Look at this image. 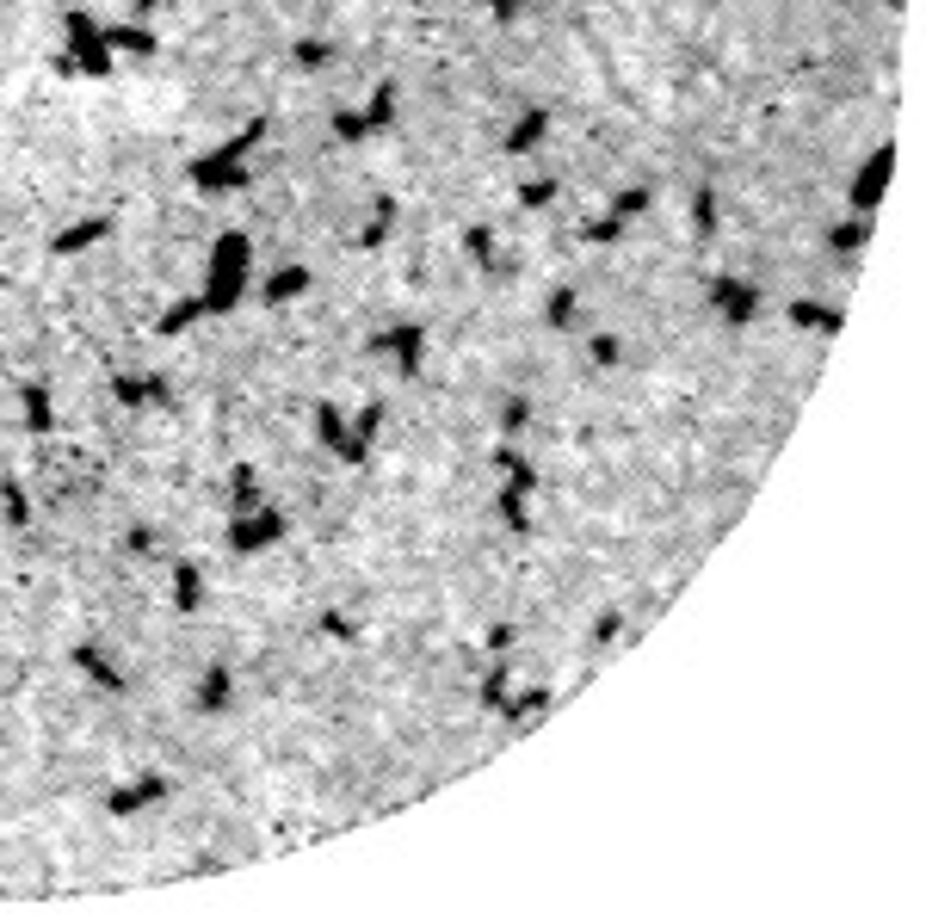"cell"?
I'll use <instances>...</instances> for the list:
<instances>
[{"instance_id":"obj_22","label":"cell","mask_w":926,"mask_h":920,"mask_svg":"<svg viewBox=\"0 0 926 920\" xmlns=\"http://www.w3.org/2000/svg\"><path fill=\"white\" fill-rule=\"evenodd\" d=\"M229 507L235 513H254V507H266V495H260V470L254 463H229Z\"/></svg>"},{"instance_id":"obj_1","label":"cell","mask_w":926,"mask_h":920,"mask_svg":"<svg viewBox=\"0 0 926 920\" xmlns=\"http://www.w3.org/2000/svg\"><path fill=\"white\" fill-rule=\"evenodd\" d=\"M247 272H254V241L247 229H223L217 235V248H210V266H205V315H235L247 303Z\"/></svg>"},{"instance_id":"obj_19","label":"cell","mask_w":926,"mask_h":920,"mask_svg":"<svg viewBox=\"0 0 926 920\" xmlns=\"http://www.w3.org/2000/svg\"><path fill=\"white\" fill-rule=\"evenodd\" d=\"M544 136H550V112H544V105H526V117H519V124L507 130L501 154H531L538 142H544Z\"/></svg>"},{"instance_id":"obj_21","label":"cell","mask_w":926,"mask_h":920,"mask_svg":"<svg viewBox=\"0 0 926 920\" xmlns=\"http://www.w3.org/2000/svg\"><path fill=\"white\" fill-rule=\"evenodd\" d=\"M526 488H513V482H501L494 488V513H501V525H507L513 537H531V507H526Z\"/></svg>"},{"instance_id":"obj_3","label":"cell","mask_w":926,"mask_h":920,"mask_svg":"<svg viewBox=\"0 0 926 920\" xmlns=\"http://www.w3.org/2000/svg\"><path fill=\"white\" fill-rule=\"evenodd\" d=\"M284 513L279 507H254V513H235L229 519V550L235 557H260V550H272V544H284Z\"/></svg>"},{"instance_id":"obj_15","label":"cell","mask_w":926,"mask_h":920,"mask_svg":"<svg viewBox=\"0 0 926 920\" xmlns=\"http://www.w3.org/2000/svg\"><path fill=\"white\" fill-rule=\"evenodd\" d=\"M390 235H396V198L383 192V198H371V223L353 235V253H378Z\"/></svg>"},{"instance_id":"obj_18","label":"cell","mask_w":926,"mask_h":920,"mask_svg":"<svg viewBox=\"0 0 926 920\" xmlns=\"http://www.w3.org/2000/svg\"><path fill=\"white\" fill-rule=\"evenodd\" d=\"M20 402H25V433H32V439H50V433H57L50 389H44V384H20Z\"/></svg>"},{"instance_id":"obj_46","label":"cell","mask_w":926,"mask_h":920,"mask_svg":"<svg viewBox=\"0 0 926 920\" xmlns=\"http://www.w3.org/2000/svg\"><path fill=\"white\" fill-rule=\"evenodd\" d=\"M155 7H161V0H136V7H131V13H136V20H149V13H155Z\"/></svg>"},{"instance_id":"obj_14","label":"cell","mask_w":926,"mask_h":920,"mask_svg":"<svg viewBox=\"0 0 926 920\" xmlns=\"http://www.w3.org/2000/svg\"><path fill=\"white\" fill-rule=\"evenodd\" d=\"M785 315H791V327H803V334H840V327H847V309H840V303H815V297H791Z\"/></svg>"},{"instance_id":"obj_10","label":"cell","mask_w":926,"mask_h":920,"mask_svg":"<svg viewBox=\"0 0 926 920\" xmlns=\"http://www.w3.org/2000/svg\"><path fill=\"white\" fill-rule=\"evenodd\" d=\"M168 791H173V779H168V772H143V779H131V785H118L112 797H106V816H136V809L161 804Z\"/></svg>"},{"instance_id":"obj_5","label":"cell","mask_w":926,"mask_h":920,"mask_svg":"<svg viewBox=\"0 0 926 920\" xmlns=\"http://www.w3.org/2000/svg\"><path fill=\"white\" fill-rule=\"evenodd\" d=\"M889 179H896V149H871L865 167L852 173V192H847L852 216H871V211H877V204H884V192H889Z\"/></svg>"},{"instance_id":"obj_34","label":"cell","mask_w":926,"mask_h":920,"mask_svg":"<svg viewBox=\"0 0 926 920\" xmlns=\"http://www.w3.org/2000/svg\"><path fill=\"white\" fill-rule=\"evenodd\" d=\"M649 204H655V186H625V192L612 198V204H605V211L618 216V223H637V216H643Z\"/></svg>"},{"instance_id":"obj_8","label":"cell","mask_w":926,"mask_h":920,"mask_svg":"<svg viewBox=\"0 0 926 920\" xmlns=\"http://www.w3.org/2000/svg\"><path fill=\"white\" fill-rule=\"evenodd\" d=\"M711 303H717L723 322H754L760 285L754 278H736V272H717V278H711Z\"/></svg>"},{"instance_id":"obj_26","label":"cell","mask_w":926,"mask_h":920,"mask_svg":"<svg viewBox=\"0 0 926 920\" xmlns=\"http://www.w3.org/2000/svg\"><path fill=\"white\" fill-rule=\"evenodd\" d=\"M309 426H316L322 451H334V458H341V445H346V414H341V402H316V408H309Z\"/></svg>"},{"instance_id":"obj_30","label":"cell","mask_w":926,"mask_h":920,"mask_svg":"<svg viewBox=\"0 0 926 920\" xmlns=\"http://www.w3.org/2000/svg\"><path fill=\"white\" fill-rule=\"evenodd\" d=\"M0 519L13 525V532H25L32 525V500H25V488L13 476H0Z\"/></svg>"},{"instance_id":"obj_2","label":"cell","mask_w":926,"mask_h":920,"mask_svg":"<svg viewBox=\"0 0 926 920\" xmlns=\"http://www.w3.org/2000/svg\"><path fill=\"white\" fill-rule=\"evenodd\" d=\"M62 50L75 57V75H87V80H106L118 69V57H112V43H106V25L87 13V7H62Z\"/></svg>"},{"instance_id":"obj_24","label":"cell","mask_w":926,"mask_h":920,"mask_svg":"<svg viewBox=\"0 0 926 920\" xmlns=\"http://www.w3.org/2000/svg\"><path fill=\"white\" fill-rule=\"evenodd\" d=\"M205 322V297L198 290H186V297H173V309H161V322H155V334H186V327H198Z\"/></svg>"},{"instance_id":"obj_12","label":"cell","mask_w":926,"mask_h":920,"mask_svg":"<svg viewBox=\"0 0 926 920\" xmlns=\"http://www.w3.org/2000/svg\"><path fill=\"white\" fill-rule=\"evenodd\" d=\"M69 661H75V668L87 673V680H94V686L106 692V698H124V692H131V680H124V673L112 668V655L99 649V643H75V649H69Z\"/></svg>"},{"instance_id":"obj_29","label":"cell","mask_w":926,"mask_h":920,"mask_svg":"<svg viewBox=\"0 0 926 920\" xmlns=\"http://www.w3.org/2000/svg\"><path fill=\"white\" fill-rule=\"evenodd\" d=\"M328 62H334V43L328 38H297L291 43V69H303V75H322Z\"/></svg>"},{"instance_id":"obj_27","label":"cell","mask_w":926,"mask_h":920,"mask_svg":"<svg viewBox=\"0 0 926 920\" xmlns=\"http://www.w3.org/2000/svg\"><path fill=\"white\" fill-rule=\"evenodd\" d=\"M550 710V692L531 686V692H507V705L494 710V717H507V723H531V717H544Z\"/></svg>"},{"instance_id":"obj_33","label":"cell","mask_w":926,"mask_h":920,"mask_svg":"<svg viewBox=\"0 0 926 920\" xmlns=\"http://www.w3.org/2000/svg\"><path fill=\"white\" fill-rule=\"evenodd\" d=\"M464 253H470L476 272H494V229L489 223H470V229H464Z\"/></svg>"},{"instance_id":"obj_11","label":"cell","mask_w":926,"mask_h":920,"mask_svg":"<svg viewBox=\"0 0 926 920\" xmlns=\"http://www.w3.org/2000/svg\"><path fill=\"white\" fill-rule=\"evenodd\" d=\"M229 705H235V673H229L223 661H210V668L198 673V686H192V710H198V717H223Z\"/></svg>"},{"instance_id":"obj_40","label":"cell","mask_w":926,"mask_h":920,"mask_svg":"<svg viewBox=\"0 0 926 920\" xmlns=\"http://www.w3.org/2000/svg\"><path fill=\"white\" fill-rule=\"evenodd\" d=\"M334 136H341V142H371V130H365V112L341 105V112H334Z\"/></svg>"},{"instance_id":"obj_36","label":"cell","mask_w":926,"mask_h":920,"mask_svg":"<svg viewBox=\"0 0 926 920\" xmlns=\"http://www.w3.org/2000/svg\"><path fill=\"white\" fill-rule=\"evenodd\" d=\"M507 705V655H494V668L482 673V710H501Z\"/></svg>"},{"instance_id":"obj_45","label":"cell","mask_w":926,"mask_h":920,"mask_svg":"<svg viewBox=\"0 0 926 920\" xmlns=\"http://www.w3.org/2000/svg\"><path fill=\"white\" fill-rule=\"evenodd\" d=\"M489 649H494V655L513 649V624H494V631H489Z\"/></svg>"},{"instance_id":"obj_38","label":"cell","mask_w":926,"mask_h":920,"mask_svg":"<svg viewBox=\"0 0 926 920\" xmlns=\"http://www.w3.org/2000/svg\"><path fill=\"white\" fill-rule=\"evenodd\" d=\"M526 421H531V396H507V402H501V439H513Z\"/></svg>"},{"instance_id":"obj_17","label":"cell","mask_w":926,"mask_h":920,"mask_svg":"<svg viewBox=\"0 0 926 920\" xmlns=\"http://www.w3.org/2000/svg\"><path fill=\"white\" fill-rule=\"evenodd\" d=\"M303 290H309V266H279V272L260 285V303H266V309H284V303H297Z\"/></svg>"},{"instance_id":"obj_39","label":"cell","mask_w":926,"mask_h":920,"mask_svg":"<svg viewBox=\"0 0 926 920\" xmlns=\"http://www.w3.org/2000/svg\"><path fill=\"white\" fill-rule=\"evenodd\" d=\"M544 204H556V179H526L519 186V211H544Z\"/></svg>"},{"instance_id":"obj_42","label":"cell","mask_w":926,"mask_h":920,"mask_svg":"<svg viewBox=\"0 0 926 920\" xmlns=\"http://www.w3.org/2000/svg\"><path fill=\"white\" fill-rule=\"evenodd\" d=\"M587 352H593V364H600V371H612V364L625 359V346H618V334H593V346H587Z\"/></svg>"},{"instance_id":"obj_7","label":"cell","mask_w":926,"mask_h":920,"mask_svg":"<svg viewBox=\"0 0 926 920\" xmlns=\"http://www.w3.org/2000/svg\"><path fill=\"white\" fill-rule=\"evenodd\" d=\"M186 179L198 192H247L254 186V161H217V154H198L186 167Z\"/></svg>"},{"instance_id":"obj_20","label":"cell","mask_w":926,"mask_h":920,"mask_svg":"<svg viewBox=\"0 0 926 920\" xmlns=\"http://www.w3.org/2000/svg\"><path fill=\"white\" fill-rule=\"evenodd\" d=\"M106 43H112V50H124V57H161V38H155L149 25L143 20H131V25H106Z\"/></svg>"},{"instance_id":"obj_32","label":"cell","mask_w":926,"mask_h":920,"mask_svg":"<svg viewBox=\"0 0 926 920\" xmlns=\"http://www.w3.org/2000/svg\"><path fill=\"white\" fill-rule=\"evenodd\" d=\"M625 229H630V223H618L612 211H600V216H587V223H581V241H593V248H618Z\"/></svg>"},{"instance_id":"obj_25","label":"cell","mask_w":926,"mask_h":920,"mask_svg":"<svg viewBox=\"0 0 926 920\" xmlns=\"http://www.w3.org/2000/svg\"><path fill=\"white\" fill-rule=\"evenodd\" d=\"M494 470H501V476H507L513 488H526V495H538V482H544V476H538V463H526L519 451H513V439L494 445Z\"/></svg>"},{"instance_id":"obj_23","label":"cell","mask_w":926,"mask_h":920,"mask_svg":"<svg viewBox=\"0 0 926 920\" xmlns=\"http://www.w3.org/2000/svg\"><path fill=\"white\" fill-rule=\"evenodd\" d=\"M396 99H402L396 75H383L378 87H371V105H365V130H371V136H383L390 124H396Z\"/></svg>"},{"instance_id":"obj_13","label":"cell","mask_w":926,"mask_h":920,"mask_svg":"<svg viewBox=\"0 0 926 920\" xmlns=\"http://www.w3.org/2000/svg\"><path fill=\"white\" fill-rule=\"evenodd\" d=\"M383 433V402H365L353 421H346V445H341V463H365L371 458V445Z\"/></svg>"},{"instance_id":"obj_37","label":"cell","mask_w":926,"mask_h":920,"mask_svg":"<svg viewBox=\"0 0 926 920\" xmlns=\"http://www.w3.org/2000/svg\"><path fill=\"white\" fill-rule=\"evenodd\" d=\"M322 636H328V643H359V624H353L341 606H328V612H322Z\"/></svg>"},{"instance_id":"obj_31","label":"cell","mask_w":926,"mask_h":920,"mask_svg":"<svg viewBox=\"0 0 926 920\" xmlns=\"http://www.w3.org/2000/svg\"><path fill=\"white\" fill-rule=\"evenodd\" d=\"M575 303H581V297H575L568 285L550 290V303H544V327H550V334H568V327H575V315H581Z\"/></svg>"},{"instance_id":"obj_4","label":"cell","mask_w":926,"mask_h":920,"mask_svg":"<svg viewBox=\"0 0 926 920\" xmlns=\"http://www.w3.org/2000/svg\"><path fill=\"white\" fill-rule=\"evenodd\" d=\"M365 352H390V359H396V371L415 384V377H420V359H427V327H420V322H390L383 334H371V340H365Z\"/></svg>"},{"instance_id":"obj_9","label":"cell","mask_w":926,"mask_h":920,"mask_svg":"<svg viewBox=\"0 0 926 920\" xmlns=\"http://www.w3.org/2000/svg\"><path fill=\"white\" fill-rule=\"evenodd\" d=\"M112 229H118V216H112V211L81 216V223H69V229H57V235H50V253H57V260H75V253L99 248V241H106Z\"/></svg>"},{"instance_id":"obj_6","label":"cell","mask_w":926,"mask_h":920,"mask_svg":"<svg viewBox=\"0 0 926 920\" xmlns=\"http://www.w3.org/2000/svg\"><path fill=\"white\" fill-rule=\"evenodd\" d=\"M112 402L118 408H173V384L161 377V371H118Z\"/></svg>"},{"instance_id":"obj_43","label":"cell","mask_w":926,"mask_h":920,"mask_svg":"<svg viewBox=\"0 0 926 920\" xmlns=\"http://www.w3.org/2000/svg\"><path fill=\"white\" fill-rule=\"evenodd\" d=\"M618 624H625L618 612H600V618H593V649H605V643L618 636Z\"/></svg>"},{"instance_id":"obj_28","label":"cell","mask_w":926,"mask_h":920,"mask_svg":"<svg viewBox=\"0 0 926 920\" xmlns=\"http://www.w3.org/2000/svg\"><path fill=\"white\" fill-rule=\"evenodd\" d=\"M871 241V216H840L828 229V253H859Z\"/></svg>"},{"instance_id":"obj_16","label":"cell","mask_w":926,"mask_h":920,"mask_svg":"<svg viewBox=\"0 0 926 920\" xmlns=\"http://www.w3.org/2000/svg\"><path fill=\"white\" fill-rule=\"evenodd\" d=\"M198 606H205V569H198L192 557H180L173 562V612L192 618Z\"/></svg>"},{"instance_id":"obj_35","label":"cell","mask_w":926,"mask_h":920,"mask_svg":"<svg viewBox=\"0 0 926 920\" xmlns=\"http://www.w3.org/2000/svg\"><path fill=\"white\" fill-rule=\"evenodd\" d=\"M692 235H699V241H711V235H717V192H711V186H699V192H692Z\"/></svg>"},{"instance_id":"obj_41","label":"cell","mask_w":926,"mask_h":920,"mask_svg":"<svg viewBox=\"0 0 926 920\" xmlns=\"http://www.w3.org/2000/svg\"><path fill=\"white\" fill-rule=\"evenodd\" d=\"M155 544H161V532H155V525H143V519H136L131 532H124V557H155Z\"/></svg>"},{"instance_id":"obj_44","label":"cell","mask_w":926,"mask_h":920,"mask_svg":"<svg viewBox=\"0 0 926 920\" xmlns=\"http://www.w3.org/2000/svg\"><path fill=\"white\" fill-rule=\"evenodd\" d=\"M489 13H494V25H513L526 13V0H489Z\"/></svg>"}]
</instances>
